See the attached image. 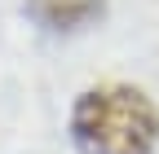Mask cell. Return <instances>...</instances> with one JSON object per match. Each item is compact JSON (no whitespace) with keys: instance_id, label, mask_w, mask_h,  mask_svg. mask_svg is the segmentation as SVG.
Listing matches in <instances>:
<instances>
[{"instance_id":"cell-1","label":"cell","mask_w":159,"mask_h":154,"mask_svg":"<svg viewBox=\"0 0 159 154\" xmlns=\"http://www.w3.org/2000/svg\"><path fill=\"white\" fill-rule=\"evenodd\" d=\"M71 137L80 154H155L159 110L142 88L128 84L89 88L71 110Z\"/></svg>"},{"instance_id":"cell-2","label":"cell","mask_w":159,"mask_h":154,"mask_svg":"<svg viewBox=\"0 0 159 154\" xmlns=\"http://www.w3.org/2000/svg\"><path fill=\"white\" fill-rule=\"evenodd\" d=\"M27 13L44 31H84L106 13V0H27Z\"/></svg>"}]
</instances>
